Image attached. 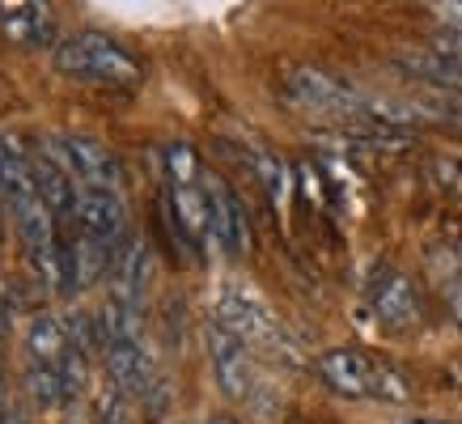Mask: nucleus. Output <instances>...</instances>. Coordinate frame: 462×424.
<instances>
[{"instance_id":"1","label":"nucleus","mask_w":462,"mask_h":424,"mask_svg":"<svg viewBox=\"0 0 462 424\" xmlns=\"http://www.w3.org/2000/svg\"><path fill=\"white\" fill-rule=\"evenodd\" d=\"M319 378L344 399H382V403H407L411 382L394 365L361 348H331L319 356Z\"/></svg>"},{"instance_id":"2","label":"nucleus","mask_w":462,"mask_h":424,"mask_svg":"<svg viewBox=\"0 0 462 424\" xmlns=\"http://www.w3.org/2000/svg\"><path fill=\"white\" fill-rule=\"evenodd\" d=\"M56 69L64 77H77V81H102V85H119V89H132V85H141L144 69L141 60L124 51L115 39L106 34H72V39H60L56 51Z\"/></svg>"},{"instance_id":"3","label":"nucleus","mask_w":462,"mask_h":424,"mask_svg":"<svg viewBox=\"0 0 462 424\" xmlns=\"http://www.w3.org/2000/svg\"><path fill=\"white\" fill-rule=\"evenodd\" d=\"M212 318L221 327H229L246 348H259V353H289V339H284L276 314H267L263 301H254V297L242 293V289H225V293L217 297Z\"/></svg>"},{"instance_id":"4","label":"nucleus","mask_w":462,"mask_h":424,"mask_svg":"<svg viewBox=\"0 0 462 424\" xmlns=\"http://www.w3.org/2000/svg\"><path fill=\"white\" fill-rule=\"evenodd\" d=\"M204 339H208V361H212V373H217V382H221V391L229 399H246L254 386V365H251V348L242 344L229 327H221L217 318L208 323V331H204Z\"/></svg>"},{"instance_id":"5","label":"nucleus","mask_w":462,"mask_h":424,"mask_svg":"<svg viewBox=\"0 0 462 424\" xmlns=\"http://www.w3.org/2000/svg\"><path fill=\"white\" fill-rule=\"evenodd\" d=\"M102 361L106 373L115 378L119 391H127L132 399H149L157 386V369L153 356L144 348V336H127V339H106L102 344Z\"/></svg>"},{"instance_id":"6","label":"nucleus","mask_w":462,"mask_h":424,"mask_svg":"<svg viewBox=\"0 0 462 424\" xmlns=\"http://www.w3.org/2000/svg\"><path fill=\"white\" fill-rule=\"evenodd\" d=\"M204 196H208V234L225 254H242L251 246V226H246V212L242 199L225 187V179L204 174Z\"/></svg>"},{"instance_id":"7","label":"nucleus","mask_w":462,"mask_h":424,"mask_svg":"<svg viewBox=\"0 0 462 424\" xmlns=\"http://www.w3.org/2000/svg\"><path fill=\"white\" fill-rule=\"evenodd\" d=\"M77 229L102 238L106 246H119L127 238V204L119 187H85L77 196Z\"/></svg>"},{"instance_id":"8","label":"nucleus","mask_w":462,"mask_h":424,"mask_svg":"<svg viewBox=\"0 0 462 424\" xmlns=\"http://www.w3.org/2000/svg\"><path fill=\"white\" fill-rule=\"evenodd\" d=\"M369 306L378 314L382 327H394V331H407V327L420 323V293H416V284L407 281L403 272L394 268H382L369 284Z\"/></svg>"},{"instance_id":"9","label":"nucleus","mask_w":462,"mask_h":424,"mask_svg":"<svg viewBox=\"0 0 462 424\" xmlns=\"http://www.w3.org/2000/svg\"><path fill=\"white\" fill-rule=\"evenodd\" d=\"M51 144L64 153L69 170L81 179L85 187H119L124 183V166H119V157H115L102 141H94V136H56Z\"/></svg>"},{"instance_id":"10","label":"nucleus","mask_w":462,"mask_h":424,"mask_svg":"<svg viewBox=\"0 0 462 424\" xmlns=\"http://www.w3.org/2000/svg\"><path fill=\"white\" fill-rule=\"evenodd\" d=\"M111 297L124 301V306H141V293H144V281H149V246L141 238L127 234L119 246L111 251Z\"/></svg>"},{"instance_id":"11","label":"nucleus","mask_w":462,"mask_h":424,"mask_svg":"<svg viewBox=\"0 0 462 424\" xmlns=\"http://www.w3.org/2000/svg\"><path fill=\"white\" fill-rule=\"evenodd\" d=\"M0 30L22 47L56 42V17L42 0H0Z\"/></svg>"},{"instance_id":"12","label":"nucleus","mask_w":462,"mask_h":424,"mask_svg":"<svg viewBox=\"0 0 462 424\" xmlns=\"http://www.w3.org/2000/svg\"><path fill=\"white\" fill-rule=\"evenodd\" d=\"M394 64L416 77L424 85H437V89H449V94H462V60L437 51V47H424V51H399Z\"/></svg>"},{"instance_id":"13","label":"nucleus","mask_w":462,"mask_h":424,"mask_svg":"<svg viewBox=\"0 0 462 424\" xmlns=\"http://www.w3.org/2000/svg\"><path fill=\"white\" fill-rule=\"evenodd\" d=\"M69 353H72L69 323H60L56 314H34L26 327V361L60 369L69 361Z\"/></svg>"},{"instance_id":"14","label":"nucleus","mask_w":462,"mask_h":424,"mask_svg":"<svg viewBox=\"0 0 462 424\" xmlns=\"http://www.w3.org/2000/svg\"><path fill=\"white\" fill-rule=\"evenodd\" d=\"M246 166H251V174L263 183L267 199L276 204V208H284L289 204V187H293V174H289V166H284L276 153H267V149H259V144H251L246 149Z\"/></svg>"},{"instance_id":"15","label":"nucleus","mask_w":462,"mask_h":424,"mask_svg":"<svg viewBox=\"0 0 462 424\" xmlns=\"http://www.w3.org/2000/svg\"><path fill=\"white\" fill-rule=\"evenodd\" d=\"M26 391H30V399H34L39 408H60V403L69 399L64 373L51 369V365H34V361H26Z\"/></svg>"},{"instance_id":"16","label":"nucleus","mask_w":462,"mask_h":424,"mask_svg":"<svg viewBox=\"0 0 462 424\" xmlns=\"http://www.w3.org/2000/svg\"><path fill=\"white\" fill-rule=\"evenodd\" d=\"M162 157H166V179L170 183H196V179H204L196 149H191L187 141H170Z\"/></svg>"},{"instance_id":"17","label":"nucleus","mask_w":462,"mask_h":424,"mask_svg":"<svg viewBox=\"0 0 462 424\" xmlns=\"http://www.w3.org/2000/svg\"><path fill=\"white\" fill-rule=\"evenodd\" d=\"M433 47L446 51V56H454V60H462V26H441L433 34Z\"/></svg>"},{"instance_id":"18","label":"nucleus","mask_w":462,"mask_h":424,"mask_svg":"<svg viewBox=\"0 0 462 424\" xmlns=\"http://www.w3.org/2000/svg\"><path fill=\"white\" fill-rule=\"evenodd\" d=\"M446 26H462V0H433Z\"/></svg>"},{"instance_id":"19","label":"nucleus","mask_w":462,"mask_h":424,"mask_svg":"<svg viewBox=\"0 0 462 424\" xmlns=\"http://www.w3.org/2000/svg\"><path fill=\"white\" fill-rule=\"evenodd\" d=\"M446 297H449V310H454V318H458V327H462V281H449Z\"/></svg>"},{"instance_id":"20","label":"nucleus","mask_w":462,"mask_h":424,"mask_svg":"<svg viewBox=\"0 0 462 424\" xmlns=\"http://www.w3.org/2000/svg\"><path fill=\"white\" fill-rule=\"evenodd\" d=\"M0 424H26V420H22L14 408H5V411H0Z\"/></svg>"},{"instance_id":"21","label":"nucleus","mask_w":462,"mask_h":424,"mask_svg":"<svg viewBox=\"0 0 462 424\" xmlns=\"http://www.w3.org/2000/svg\"><path fill=\"white\" fill-rule=\"evenodd\" d=\"M403 424H446V420H433V416H420V420H403Z\"/></svg>"},{"instance_id":"22","label":"nucleus","mask_w":462,"mask_h":424,"mask_svg":"<svg viewBox=\"0 0 462 424\" xmlns=\"http://www.w3.org/2000/svg\"><path fill=\"white\" fill-rule=\"evenodd\" d=\"M208 424H238V420H229V416H217V420H208Z\"/></svg>"},{"instance_id":"23","label":"nucleus","mask_w":462,"mask_h":424,"mask_svg":"<svg viewBox=\"0 0 462 424\" xmlns=\"http://www.w3.org/2000/svg\"><path fill=\"white\" fill-rule=\"evenodd\" d=\"M5 208H9V199H5V187H0V212H5Z\"/></svg>"}]
</instances>
